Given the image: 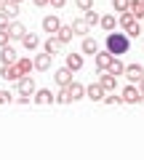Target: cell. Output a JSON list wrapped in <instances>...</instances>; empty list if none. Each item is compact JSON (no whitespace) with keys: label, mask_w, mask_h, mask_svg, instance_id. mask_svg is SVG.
Listing matches in <instances>:
<instances>
[{"label":"cell","mask_w":144,"mask_h":160,"mask_svg":"<svg viewBox=\"0 0 144 160\" xmlns=\"http://www.w3.org/2000/svg\"><path fill=\"white\" fill-rule=\"evenodd\" d=\"M72 35H75V32H72V27H69V24H62V27L56 29V38L62 40V43H69V40H72Z\"/></svg>","instance_id":"4316f807"},{"label":"cell","mask_w":144,"mask_h":160,"mask_svg":"<svg viewBox=\"0 0 144 160\" xmlns=\"http://www.w3.org/2000/svg\"><path fill=\"white\" fill-rule=\"evenodd\" d=\"M0 11L8 13V19H16L19 16V3H13V0H0Z\"/></svg>","instance_id":"5bb4252c"},{"label":"cell","mask_w":144,"mask_h":160,"mask_svg":"<svg viewBox=\"0 0 144 160\" xmlns=\"http://www.w3.org/2000/svg\"><path fill=\"white\" fill-rule=\"evenodd\" d=\"M136 88H139V93H142V96H144V75H142V78L136 80Z\"/></svg>","instance_id":"8d00e7d4"},{"label":"cell","mask_w":144,"mask_h":160,"mask_svg":"<svg viewBox=\"0 0 144 160\" xmlns=\"http://www.w3.org/2000/svg\"><path fill=\"white\" fill-rule=\"evenodd\" d=\"M126 35H128V38H139V35H142V24H139V22H133L131 27L126 29Z\"/></svg>","instance_id":"f1b7e54d"},{"label":"cell","mask_w":144,"mask_h":160,"mask_svg":"<svg viewBox=\"0 0 144 160\" xmlns=\"http://www.w3.org/2000/svg\"><path fill=\"white\" fill-rule=\"evenodd\" d=\"M128 46H131V38H128L126 32H107V51L112 53V56H120V53L128 51Z\"/></svg>","instance_id":"6da1fadb"},{"label":"cell","mask_w":144,"mask_h":160,"mask_svg":"<svg viewBox=\"0 0 144 160\" xmlns=\"http://www.w3.org/2000/svg\"><path fill=\"white\" fill-rule=\"evenodd\" d=\"M59 27H62V22H59V16H56V13H48V16L43 19V29H46L48 35H53Z\"/></svg>","instance_id":"7c38bea8"},{"label":"cell","mask_w":144,"mask_h":160,"mask_svg":"<svg viewBox=\"0 0 144 160\" xmlns=\"http://www.w3.org/2000/svg\"><path fill=\"white\" fill-rule=\"evenodd\" d=\"M35 104H53V93L48 88H35Z\"/></svg>","instance_id":"8fae6325"},{"label":"cell","mask_w":144,"mask_h":160,"mask_svg":"<svg viewBox=\"0 0 144 160\" xmlns=\"http://www.w3.org/2000/svg\"><path fill=\"white\" fill-rule=\"evenodd\" d=\"M13 64H16V67H19V72H22V75H29V72H32V59H27V56H22V59H19L16 56V62H13Z\"/></svg>","instance_id":"7402d4cb"},{"label":"cell","mask_w":144,"mask_h":160,"mask_svg":"<svg viewBox=\"0 0 144 160\" xmlns=\"http://www.w3.org/2000/svg\"><path fill=\"white\" fill-rule=\"evenodd\" d=\"M0 78H6V80H19V78H22V72H19L16 64H3V69H0Z\"/></svg>","instance_id":"9a60e30c"},{"label":"cell","mask_w":144,"mask_h":160,"mask_svg":"<svg viewBox=\"0 0 144 160\" xmlns=\"http://www.w3.org/2000/svg\"><path fill=\"white\" fill-rule=\"evenodd\" d=\"M123 69H126V64H123V62H120V59H117V56H112L110 67L104 69V72H110V75H115V78H117V75H123Z\"/></svg>","instance_id":"603a6c76"},{"label":"cell","mask_w":144,"mask_h":160,"mask_svg":"<svg viewBox=\"0 0 144 160\" xmlns=\"http://www.w3.org/2000/svg\"><path fill=\"white\" fill-rule=\"evenodd\" d=\"M69 27H72V32H75V35H83V38H86V35L91 32V27H88V22H86V19H75V22L69 24Z\"/></svg>","instance_id":"d6986e66"},{"label":"cell","mask_w":144,"mask_h":160,"mask_svg":"<svg viewBox=\"0 0 144 160\" xmlns=\"http://www.w3.org/2000/svg\"><path fill=\"white\" fill-rule=\"evenodd\" d=\"M123 75H126V78L131 80V83H136V80H139V78L144 75V67H142V64H126Z\"/></svg>","instance_id":"ba28073f"},{"label":"cell","mask_w":144,"mask_h":160,"mask_svg":"<svg viewBox=\"0 0 144 160\" xmlns=\"http://www.w3.org/2000/svg\"><path fill=\"white\" fill-rule=\"evenodd\" d=\"M16 102L19 104H29V96H24V93H22V96H16Z\"/></svg>","instance_id":"f35d334b"},{"label":"cell","mask_w":144,"mask_h":160,"mask_svg":"<svg viewBox=\"0 0 144 160\" xmlns=\"http://www.w3.org/2000/svg\"><path fill=\"white\" fill-rule=\"evenodd\" d=\"M16 83H19V93H24V96H32L35 88H37V86H35V80H32V75H22Z\"/></svg>","instance_id":"277c9868"},{"label":"cell","mask_w":144,"mask_h":160,"mask_svg":"<svg viewBox=\"0 0 144 160\" xmlns=\"http://www.w3.org/2000/svg\"><path fill=\"white\" fill-rule=\"evenodd\" d=\"M64 67H69L72 72H77V69L83 67V53H67V56H64Z\"/></svg>","instance_id":"30bf717a"},{"label":"cell","mask_w":144,"mask_h":160,"mask_svg":"<svg viewBox=\"0 0 144 160\" xmlns=\"http://www.w3.org/2000/svg\"><path fill=\"white\" fill-rule=\"evenodd\" d=\"M83 19L88 22V27H93V24H99V13L93 11V6H91V8H86V16H83Z\"/></svg>","instance_id":"83f0119b"},{"label":"cell","mask_w":144,"mask_h":160,"mask_svg":"<svg viewBox=\"0 0 144 160\" xmlns=\"http://www.w3.org/2000/svg\"><path fill=\"white\" fill-rule=\"evenodd\" d=\"M83 53H88V56H93V53H96L99 51V43H96V40H93V38H88V35H86V38H83Z\"/></svg>","instance_id":"44dd1931"},{"label":"cell","mask_w":144,"mask_h":160,"mask_svg":"<svg viewBox=\"0 0 144 160\" xmlns=\"http://www.w3.org/2000/svg\"><path fill=\"white\" fill-rule=\"evenodd\" d=\"M11 93H8V91H0V104H6V102H11Z\"/></svg>","instance_id":"d590c367"},{"label":"cell","mask_w":144,"mask_h":160,"mask_svg":"<svg viewBox=\"0 0 144 160\" xmlns=\"http://www.w3.org/2000/svg\"><path fill=\"white\" fill-rule=\"evenodd\" d=\"M8 22H11V19H8V13L0 11V29H6V27H8Z\"/></svg>","instance_id":"e575fe53"},{"label":"cell","mask_w":144,"mask_h":160,"mask_svg":"<svg viewBox=\"0 0 144 160\" xmlns=\"http://www.w3.org/2000/svg\"><path fill=\"white\" fill-rule=\"evenodd\" d=\"M86 96L91 99V102H102V96H104V88L99 86V83H91V86H86Z\"/></svg>","instance_id":"2e32d148"},{"label":"cell","mask_w":144,"mask_h":160,"mask_svg":"<svg viewBox=\"0 0 144 160\" xmlns=\"http://www.w3.org/2000/svg\"><path fill=\"white\" fill-rule=\"evenodd\" d=\"M75 3H77V8H80V11H86V8L93 6V0H75Z\"/></svg>","instance_id":"d6a6232c"},{"label":"cell","mask_w":144,"mask_h":160,"mask_svg":"<svg viewBox=\"0 0 144 160\" xmlns=\"http://www.w3.org/2000/svg\"><path fill=\"white\" fill-rule=\"evenodd\" d=\"M99 24H102L107 32H112V29L117 27V19H115V13H107V16H99Z\"/></svg>","instance_id":"d4e9b609"},{"label":"cell","mask_w":144,"mask_h":160,"mask_svg":"<svg viewBox=\"0 0 144 160\" xmlns=\"http://www.w3.org/2000/svg\"><path fill=\"white\" fill-rule=\"evenodd\" d=\"M62 46H64L62 40H59V38H53V35H51V38H48L46 43H43V51H46V53H56V51H59Z\"/></svg>","instance_id":"ffe728a7"},{"label":"cell","mask_w":144,"mask_h":160,"mask_svg":"<svg viewBox=\"0 0 144 160\" xmlns=\"http://www.w3.org/2000/svg\"><path fill=\"white\" fill-rule=\"evenodd\" d=\"M112 8L115 11H128V0H112Z\"/></svg>","instance_id":"1f68e13d"},{"label":"cell","mask_w":144,"mask_h":160,"mask_svg":"<svg viewBox=\"0 0 144 160\" xmlns=\"http://www.w3.org/2000/svg\"><path fill=\"white\" fill-rule=\"evenodd\" d=\"M35 6H48V0H32Z\"/></svg>","instance_id":"ab89813d"},{"label":"cell","mask_w":144,"mask_h":160,"mask_svg":"<svg viewBox=\"0 0 144 160\" xmlns=\"http://www.w3.org/2000/svg\"><path fill=\"white\" fill-rule=\"evenodd\" d=\"M13 3H22V0H13Z\"/></svg>","instance_id":"60d3db41"},{"label":"cell","mask_w":144,"mask_h":160,"mask_svg":"<svg viewBox=\"0 0 144 160\" xmlns=\"http://www.w3.org/2000/svg\"><path fill=\"white\" fill-rule=\"evenodd\" d=\"M102 102L104 104H123V99L115 96V91H110V96H102Z\"/></svg>","instance_id":"4dcf8cb0"},{"label":"cell","mask_w":144,"mask_h":160,"mask_svg":"<svg viewBox=\"0 0 144 160\" xmlns=\"http://www.w3.org/2000/svg\"><path fill=\"white\" fill-rule=\"evenodd\" d=\"M120 99H123V104H139V102H142V93H139L136 83H131V86H126V88H123Z\"/></svg>","instance_id":"7a4b0ae2"},{"label":"cell","mask_w":144,"mask_h":160,"mask_svg":"<svg viewBox=\"0 0 144 160\" xmlns=\"http://www.w3.org/2000/svg\"><path fill=\"white\" fill-rule=\"evenodd\" d=\"M51 59H53V53H46V51H43V53H37V56L32 59V67L40 69V72H46V69L51 67Z\"/></svg>","instance_id":"8992f818"},{"label":"cell","mask_w":144,"mask_h":160,"mask_svg":"<svg viewBox=\"0 0 144 160\" xmlns=\"http://www.w3.org/2000/svg\"><path fill=\"white\" fill-rule=\"evenodd\" d=\"M6 29H8V38H11V40H22V35L27 32L22 22H8V27H6Z\"/></svg>","instance_id":"4fadbf2b"},{"label":"cell","mask_w":144,"mask_h":160,"mask_svg":"<svg viewBox=\"0 0 144 160\" xmlns=\"http://www.w3.org/2000/svg\"><path fill=\"white\" fill-rule=\"evenodd\" d=\"M99 86L104 88V93H110V91H115V88H117V78H115V75H110V72H102Z\"/></svg>","instance_id":"52a82bcc"},{"label":"cell","mask_w":144,"mask_h":160,"mask_svg":"<svg viewBox=\"0 0 144 160\" xmlns=\"http://www.w3.org/2000/svg\"><path fill=\"white\" fill-rule=\"evenodd\" d=\"M53 78H56L59 86H69V83H72V69H69V67H62V69H56Z\"/></svg>","instance_id":"e0dca14e"},{"label":"cell","mask_w":144,"mask_h":160,"mask_svg":"<svg viewBox=\"0 0 144 160\" xmlns=\"http://www.w3.org/2000/svg\"><path fill=\"white\" fill-rule=\"evenodd\" d=\"M53 102H59V104H67V102H69L67 88H64V86H62V91H59V93H53Z\"/></svg>","instance_id":"f546056e"},{"label":"cell","mask_w":144,"mask_h":160,"mask_svg":"<svg viewBox=\"0 0 144 160\" xmlns=\"http://www.w3.org/2000/svg\"><path fill=\"white\" fill-rule=\"evenodd\" d=\"M22 46L27 48V51H35V48L40 46V35H35V32H24V35H22Z\"/></svg>","instance_id":"9c48e42d"},{"label":"cell","mask_w":144,"mask_h":160,"mask_svg":"<svg viewBox=\"0 0 144 160\" xmlns=\"http://www.w3.org/2000/svg\"><path fill=\"white\" fill-rule=\"evenodd\" d=\"M128 11H131L136 19H144V3L142 0H128Z\"/></svg>","instance_id":"484cf974"},{"label":"cell","mask_w":144,"mask_h":160,"mask_svg":"<svg viewBox=\"0 0 144 160\" xmlns=\"http://www.w3.org/2000/svg\"><path fill=\"white\" fill-rule=\"evenodd\" d=\"M133 22H139V19L136 16H133V13L131 11H120V16H117V24H120V27L123 29H128V27H131V24Z\"/></svg>","instance_id":"cb8c5ba5"},{"label":"cell","mask_w":144,"mask_h":160,"mask_svg":"<svg viewBox=\"0 0 144 160\" xmlns=\"http://www.w3.org/2000/svg\"><path fill=\"white\" fill-rule=\"evenodd\" d=\"M64 88H67L69 102H77V99L86 96V86H83V83H77V80H72V83H69V86H64Z\"/></svg>","instance_id":"3957f363"},{"label":"cell","mask_w":144,"mask_h":160,"mask_svg":"<svg viewBox=\"0 0 144 160\" xmlns=\"http://www.w3.org/2000/svg\"><path fill=\"white\" fill-rule=\"evenodd\" d=\"M8 40H11V38H8V29H0V48L6 46Z\"/></svg>","instance_id":"836d02e7"},{"label":"cell","mask_w":144,"mask_h":160,"mask_svg":"<svg viewBox=\"0 0 144 160\" xmlns=\"http://www.w3.org/2000/svg\"><path fill=\"white\" fill-rule=\"evenodd\" d=\"M110 62H112V53L110 51H96V53H93V64H96L99 72H104V69L110 67Z\"/></svg>","instance_id":"5b68a950"},{"label":"cell","mask_w":144,"mask_h":160,"mask_svg":"<svg viewBox=\"0 0 144 160\" xmlns=\"http://www.w3.org/2000/svg\"><path fill=\"white\" fill-rule=\"evenodd\" d=\"M48 3H51V6H53V8H62V6H64V3H67V0H48Z\"/></svg>","instance_id":"74e56055"},{"label":"cell","mask_w":144,"mask_h":160,"mask_svg":"<svg viewBox=\"0 0 144 160\" xmlns=\"http://www.w3.org/2000/svg\"><path fill=\"white\" fill-rule=\"evenodd\" d=\"M13 62H16V51L6 43V46L0 48V64H13Z\"/></svg>","instance_id":"ac0fdd59"}]
</instances>
